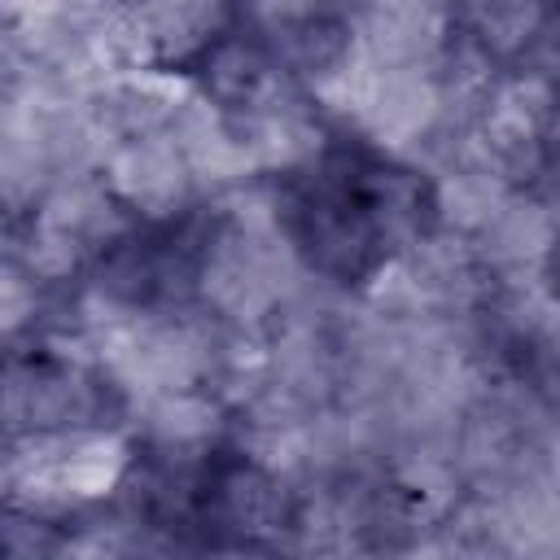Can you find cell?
<instances>
[{
	"instance_id": "obj_1",
	"label": "cell",
	"mask_w": 560,
	"mask_h": 560,
	"mask_svg": "<svg viewBox=\"0 0 560 560\" xmlns=\"http://www.w3.org/2000/svg\"><path fill=\"white\" fill-rule=\"evenodd\" d=\"M276 206L289 245L341 284H363L398 262L438 219L429 179L359 136H341L293 166Z\"/></svg>"
}]
</instances>
